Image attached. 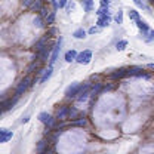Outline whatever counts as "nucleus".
I'll use <instances>...</instances> for the list:
<instances>
[{"label": "nucleus", "mask_w": 154, "mask_h": 154, "mask_svg": "<svg viewBox=\"0 0 154 154\" xmlns=\"http://www.w3.org/2000/svg\"><path fill=\"white\" fill-rule=\"evenodd\" d=\"M31 85V77H25V79H22L21 82H19V85L17 86V92H15V95H22L27 89H28V86Z\"/></svg>", "instance_id": "1"}, {"label": "nucleus", "mask_w": 154, "mask_h": 154, "mask_svg": "<svg viewBox=\"0 0 154 154\" xmlns=\"http://www.w3.org/2000/svg\"><path fill=\"white\" fill-rule=\"evenodd\" d=\"M91 92H92V88L89 86V85H85V86H82L80 88V91H79V94H77V101H85L88 96L91 95Z\"/></svg>", "instance_id": "2"}, {"label": "nucleus", "mask_w": 154, "mask_h": 154, "mask_svg": "<svg viewBox=\"0 0 154 154\" xmlns=\"http://www.w3.org/2000/svg\"><path fill=\"white\" fill-rule=\"evenodd\" d=\"M91 59H92V52H91V51H85V52L79 54L76 58V61L79 64H89Z\"/></svg>", "instance_id": "3"}, {"label": "nucleus", "mask_w": 154, "mask_h": 154, "mask_svg": "<svg viewBox=\"0 0 154 154\" xmlns=\"http://www.w3.org/2000/svg\"><path fill=\"white\" fill-rule=\"evenodd\" d=\"M18 99H19V95H15L14 96V99L11 98L9 101H3V102H2V111H3V113H6L8 110L14 108V105L18 102Z\"/></svg>", "instance_id": "4"}, {"label": "nucleus", "mask_w": 154, "mask_h": 154, "mask_svg": "<svg viewBox=\"0 0 154 154\" xmlns=\"http://www.w3.org/2000/svg\"><path fill=\"white\" fill-rule=\"evenodd\" d=\"M80 85L79 83H73L71 86H68L67 88V92H65V95L68 96V98H74V96H77V94H79V91H80Z\"/></svg>", "instance_id": "5"}, {"label": "nucleus", "mask_w": 154, "mask_h": 154, "mask_svg": "<svg viewBox=\"0 0 154 154\" xmlns=\"http://www.w3.org/2000/svg\"><path fill=\"white\" fill-rule=\"evenodd\" d=\"M48 42H49V36L46 34V36H43L42 38H38L37 42H36V45H34V49L36 51H42V49H45V48H48Z\"/></svg>", "instance_id": "6"}, {"label": "nucleus", "mask_w": 154, "mask_h": 154, "mask_svg": "<svg viewBox=\"0 0 154 154\" xmlns=\"http://www.w3.org/2000/svg\"><path fill=\"white\" fill-rule=\"evenodd\" d=\"M68 111H70V108L68 107H61L59 110L57 111V120H64V119H67V116H68Z\"/></svg>", "instance_id": "7"}, {"label": "nucleus", "mask_w": 154, "mask_h": 154, "mask_svg": "<svg viewBox=\"0 0 154 154\" xmlns=\"http://www.w3.org/2000/svg\"><path fill=\"white\" fill-rule=\"evenodd\" d=\"M12 131H8V129H2L0 131V142H8L11 138H12Z\"/></svg>", "instance_id": "8"}, {"label": "nucleus", "mask_w": 154, "mask_h": 154, "mask_svg": "<svg viewBox=\"0 0 154 154\" xmlns=\"http://www.w3.org/2000/svg\"><path fill=\"white\" fill-rule=\"evenodd\" d=\"M59 51H61V40H59L57 45H55V48H54V51H52V55H51V65H52V64H54V62L58 59Z\"/></svg>", "instance_id": "9"}, {"label": "nucleus", "mask_w": 154, "mask_h": 154, "mask_svg": "<svg viewBox=\"0 0 154 154\" xmlns=\"http://www.w3.org/2000/svg\"><path fill=\"white\" fill-rule=\"evenodd\" d=\"M126 74H128V68H119L114 73H111L110 76H111V79H123V77H126Z\"/></svg>", "instance_id": "10"}, {"label": "nucleus", "mask_w": 154, "mask_h": 154, "mask_svg": "<svg viewBox=\"0 0 154 154\" xmlns=\"http://www.w3.org/2000/svg\"><path fill=\"white\" fill-rule=\"evenodd\" d=\"M49 54H51V48H45V49H42V51L37 52V59H40V61H46L48 57H49Z\"/></svg>", "instance_id": "11"}, {"label": "nucleus", "mask_w": 154, "mask_h": 154, "mask_svg": "<svg viewBox=\"0 0 154 154\" xmlns=\"http://www.w3.org/2000/svg\"><path fill=\"white\" fill-rule=\"evenodd\" d=\"M110 21H111L110 14H108V15H102V17H99V19H98V25H99V27H107V25L110 24Z\"/></svg>", "instance_id": "12"}, {"label": "nucleus", "mask_w": 154, "mask_h": 154, "mask_svg": "<svg viewBox=\"0 0 154 154\" xmlns=\"http://www.w3.org/2000/svg\"><path fill=\"white\" fill-rule=\"evenodd\" d=\"M126 76H142V70L139 67H132L128 68V74Z\"/></svg>", "instance_id": "13"}, {"label": "nucleus", "mask_w": 154, "mask_h": 154, "mask_svg": "<svg viewBox=\"0 0 154 154\" xmlns=\"http://www.w3.org/2000/svg\"><path fill=\"white\" fill-rule=\"evenodd\" d=\"M45 151H48V141L42 139L37 145V153H45Z\"/></svg>", "instance_id": "14"}, {"label": "nucleus", "mask_w": 154, "mask_h": 154, "mask_svg": "<svg viewBox=\"0 0 154 154\" xmlns=\"http://www.w3.org/2000/svg\"><path fill=\"white\" fill-rule=\"evenodd\" d=\"M136 25H138V28H139L141 31H144V33H148V25H147V22H145V21H142V19H138V21H136Z\"/></svg>", "instance_id": "15"}, {"label": "nucleus", "mask_w": 154, "mask_h": 154, "mask_svg": "<svg viewBox=\"0 0 154 154\" xmlns=\"http://www.w3.org/2000/svg\"><path fill=\"white\" fill-rule=\"evenodd\" d=\"M76 58H77V54H76V51H73V49L65 54V61H67V62H71V61H74Z\"/></svg>", "instance_id": "16"}, {"label": "nucleus", "mask_w": 154, "mask_h": 154, "mask_svg": "<svg viewBox=\"0 0 154 154\" xmlns=\"http://www.w3.org/2000/svg\"><path fill=\"white\" fill-rule=\"evenodd\" d=\"M30 8H31V9H33L34 12L40 11V9L43 8V0H34V2H33V5H31Z\"/></svg>", "instance_id": "17"}, {"label": "nucleus", "mask_w": 154, "mask_h": 154, "mask_svg": "<svg viewBox=\"0 0 154 154\" xmlns=\"http://www.w3.org/2000/svg\"><path fill=\"white\" fill-rule=\"evenodd\" d=\"M52 71H54V70H52V65H51V67H49V68L45 71V74L42 76V79H40V83H45V82H46L49 77L52 76Z\"/></svg>", "instance_id": "18"}, {"label": "nucleus", "mask_w": 154, "mask_h": 154, "mask_svg": "<svg viewBox=\"0 0 154 154\" xmlns=\"http://www.w3.org/2000/svg\"><path fill=\"white\" fill-rule=\"evenodd\" d=\"M37 68H38V62H36V61H33L28 67H27V73L28 74H31V73H34V71H37Z\"/></svg>", "instance_id": "19"}, {"label": "nucleus", "mask_w": 154, "mask_h": 154, "mask_svg": "<svg viewBox=\"0 0 154 154\" xmlns=\"http://www.w3.org/2000/svg\"><path fill=\"white\" fill-rule=\"evenodd\" d=\"M83 5H85V11L91 12L92 8H94V0H83Z\"/></svg>", "instance_id": "20"}, {"label": "nucleus", "mask_w": 154, "mask_h": 154, "mask_svg": "<svg viewBox=\"0 0 154 154\" xmlns=\"http://www.w3.org/2000/svg\"><path fill=\"white\" fill-rule=\"evenodd\" d=\"M76 38H85L86 37V31L83 30V28H79V30H76L74 31V34H73Z\"/></svg>", "instance_id": "21"}, {"label": "nucleus", "mask_w": 154, "mask_h": 154, "mask_svg": "<svg viewBox=\"0 0 154 154\" xmlns=\"http://www.w3.org/2000/svg\"><path fill=\"white\" fill-rule=\"evenodd\" d=\"M49 119H51V116L48 114V113H40V114H38V120H40L42 123H45V125L48 123Z\"/></svg>", "instance_id": "22"}, {"label": "nucleus", "mask_w": 154, "mask_h": 154, "mask_svg": "<svg viewBox=\"0 0 154 154\" xmlns=\"http://www.w3.org/2000/svg\"><path fill=\"white\" fill-rule=\"evenodd\" d=\"M96 14H98L99 17H102V15H108V14H110V12H108V6H101L99 11H98Z\"/></svg>", "instance_id": "23"}, {"label": "nucleus", "mask_w": 154, "mask_h": 154, "mask_svg": "<svg viewBox=\"0 0 154 154\" xmlns=\"http://www.w3.org/2000/svg\"><path fill=\"white\" fill-rule=\"evenodd\" d=\"M126 46H128V42H126V40H120V42H119V43L116 45L117 51H123V49H125Z\"/></svg>", "instance_id": "24"}, {"label": "nucleus", "mask_w": 154, "mask_h": 154, "mask_svg": "<svg viewBox=\"0 0 154 154\" xmlns=\"http://www.w3.org/2000/svg\"><path fill=\"white\" fill-rule=\"evenodd\" d=\"M54 21H55V12H51L48 17H46V24L49 25V24H54Z\"/></svg>", "instance_id": "25"}, {"label": "nucleus", "mask_w": 154, "mask_h": 154, "mask_svg": "<svg viewBox=\"0 0 154 154\" xmlns=\"http://www.w3.org/2000/svg\"><path fill=\"white\" fill-rule=\"evenodd\" d=\"M77 116H79V111H77L76 108H70V111H68V117L70 119H77Z\"/></svg>", "instance_id": "26"}, {"label": "nucleus", "mask_w": 154, "mask_h": 154, "mask_svg": "<svg viewBox=\"0 0 154 154\" xmlns=\"http://www.w3.org/2000/svg\"><path fill=\"white\" fill-rule=\"evenodd\" d=\"M49 14H51V11H49V9H48L46 6H43V8L40 9V17H43V18H46V17H48Z\"/></svg>", "instance_id": "27"}, {"label": "nucleus", "mask_w": 154, "mask_h": 154, "mask_svg": "<svg viewBox=\"0 0 154 154\" xmlns=\"http://www.w3.org/2000/svg\"><path fill=\"white\" fill-rule=\"evenodd\" d=\"M74 126H86V119H79V120H74L73 122Z\"/></svg>", "instance_id": "28"}, {"label": "nucleus", "mask_w": 154, "mask_h": 154, "mask_svg": "<svg viewBox=\"0 0 154 154\" xmlns=\"http://www.w3.org/2000/svg\"><path fill=\"white\" fill-rule=\"evenodd\" d=\"M135 5L138 6V8H142V9H148V6L144 3V0H134Z\"/></svg>", "instance_id": "29"}, {"label": "nucleus", "mask_w": 154, "mask_h": 154, "mask_svg": "<svg viewBox=\"0 0 154 154\" xmlns=\"http://www.w3.org/2000/svg\"><path fill=\"white\" fill-rule=\"evenodd\" d=\"M116 22H117V24H122V22H123V12H122V11H119V14H117V15H116Z\"/></svg>", "instance_id": "30"}, {"label": "nucleus", "mask_w": 154, "mask_h": 154, "mask_svg": "<svg viewBox=\"0 0 154 154\" xmlns=\"http://www.w3.org/2000/svg\"><path fill=\"white\" fill-rule=\"evenodd\" d=\"M129 18L134 19V21H138V19H139V15H138L136 11H131V12H129Z\"/></svg>", "instance_id": "31"}, {"label": "nucleus", "mask_w": 154, "mask_h": 154, "mask_svg": "<svg viewBox=\"0 0 154 154\" xmlns=\"http://www.w3.org/2000/svg\"><path fill=\"white\" fill-rule=\"evenodd\" d=\"M101 91V85H96L95 88L92 89V92H91V95H98V92Z\"/></svg>", "instance_id": "32"}, {"label": "nucleus", "mask_w": 154, "mask_h": 154, "mask_svg": "<svg viewBox=\"0 0 154 154\" xmlns=\"http://www.w3.org/2000/svg\"><path fill=\"white\" fill-rule=\"evenodd\" d=\"M33 2H34V0H22V6H25V8H30V6L33 5Z\"/></svg>", "instance_id": "33"}, {"label": "nucleus", "mask_w": 154, "mask_h": 154, "mask_svg": "<svg viewBox=\"0 0 154 154\" xmlns=\"http://www.w3.org/2000/svg\"><path fill=\"white\" fill-rule=\"evenodd\" d=\"M42 18H43V17H37V18L34 19V24H36L37 27H42Z\"/></svg>", "instance_id": "34"}, {"label": "nucleus", "mask_w": 154, "mask_h": 154, "mask_svg": "<svg viewBox=\"0 0 154 154\" xmlns=\"http://www.w3.org/2000/svg\"><path fill=\"white\" fill-rule=\"evenodd\" d=\"M110 5V0H101V6H108Z\"/></svg>", "instance_id": "35"}, {"label": "nucleus", "mask_w": 154, "mask_h": 154, "mask_svg": "<svg viewBox=\"0 0 154 154\" xmlns=\"http://www.w3.org/2000/svg\"><path fill=\"white\" fill-rule=\"evenodd\" d=\"M67 5V0H59V8H64Z\"/></svg>", "instance_id": "36"}, {"label": "nucleus", "mask_w": 154, "mask_h": 154, "mask_svg": "<svg viewBox=\"0 0 154 154\" xmlns=\"http://www.w3.org/2000/svg\"><path fill=\"white\" fill-rule=\"evenodd\" d=\"M96 31H98V28H95V27H92V28L89 30V33H91V34H94V33H96Z\"/></svg>", "instance_id": "37"}, {"label": "nucleus", "mask_w": 154, "mask_h": 154, "mask_svg": "<svg viewBox=\"0 0 154 154\" xmlns=\"http://www.w3.org/2000/svg\"><path fill=\"white\" fill-rule=\"evenodd\" d=\"M51 2L54 3V6H55V9H57V8H59V3H58L57 0H51Z\"/></svg>", "instance_id": "38"}, {"label": "nucleus", "mask_w": 154, "mask_h": 154, "mask_svg": "<svg viewBox=\"0 0 154 154\" xmlns=\"http://www.w3.org/2000/svg\"><path fill=\"white\" fill-rule=\"evenodd\" d=\"M28 120H30V117H24V119H22V123H27Z\"/></svg>", "instance_id": "39"}, {"label": "nucleus", "mask_w": 154, "mask_h": 154, "mask_svg": "<svg viewBox=\"0 0 154 154\" xmlns=\"http://www.w3.org/2000/svg\"><path fill=\"white\" fill-rule=\"evenodd\" d=\"M150 37L154 38V30H153V31H150Z\"/></svg>", "instance_id": "40"}, {"label": "nucleus", "mask_w": 154, "mask_h": 154, "mask_svg": "<svg viewBox=\"0 0 154 154\" xmlns=\"http://www.w3.org/2000/svg\"><path fill=\"white\" fill-rule=\"evenodd\" d=\"M148 67H150V68H154V64H148Z\"/></svg>", "instance_id": "41"}]
</instances>
